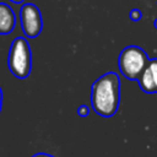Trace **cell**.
<instances>
[{
    "label": "cell",
    "instance_id": "cell-1",
    "mask_svg": "<svg viewBox=\"0 0 157 157\" xmlns=\"http://www.w3.org/2000/svg\"><path fill=\"white\" fill-rule=\"evenodd\" d=\"M90 102L93 110L104 118L113 117L120 103V78L114 71L99 76L91 86Z\"/></svg>",
    "mask_w": 157,
    "mask_h": 157
},
{
    "label": "cell",
    "instance_id": "cell-2",
    "mask_svg": "<svg viewBox=\"0 0 157 157\" xmlns=\"http://www.w3.org/2000/svg\"><path fill=\"white\" fill-rule=\"evenodd\" d=\"M7 66L10 72L20 80L29 76L32 69V53L29 43L25 37H16L10 45Z\"/></svg>",
    "mask_w": 157,
    "mask_h": 157
},
{
    "label": "cell",
    "instance_id": "cell-3",
    "mask_svg": "<svg viewBox=\"0 0 157 157\" xmlns=\"http://www.w3.org/2000/svg\"><path fill=\"white\" fill-rule=\"evenodd\" d=\"M148 60L150 59L142 48L137 45H128L119 53L118 67L125 78L137 81Z\"/></svg>",
    "mask_w": 157,
    "mask_h": 157
},
{
    "label": "cell",
    "instance_id": "cell-4",
    "mask_svg": "<svg viewBox=\"0 0 157 157\" xmlns=\"http://www.w3.org/2000/svg\"><path fill=\"white\" fill-rule=\"evenodd\" d=\"M21 29L27 38H36L42 32L43 20L39 9L31 2H26L20 9Z\"/></svg>",
    "mask_w": 157,
    "mask_h": 157
},
{
    "label": "cell",
    "instance_id": "cell-5",
    "mask_svg": "<svg viewBox=\"0 0 157 157\" xmlns=\"http://www.w3.org/2000/svg\"><path fill=\"white\" fill-rule=\"evenodd\" d=\"M139 87L145 93H157V58L150 59L137 78Z\"/></svg>",
    "mask_w": 157,
    "mask_h": 157
},
{
    "label": "cell",
    "instance_id": "cell-6",
    "mask_svg": "<svg viewBox=\"0 0 157 157\" xmlns=\"http://www.w3.org/2000/svg\"><path fill=\"white\" fill-rule=\"evenodd\" d=\"M16 26L13 10L6 2H0V34H10Z\"/></svg>",
    "mask_w": 157,
    "mask_h": 157
},
{
    "label": "cell",
    "instance_id": "cell-7",
    "mask_svg": "<svg viewBox=\"0 0 157 157\" xmlns=\"http://www.w3.org/2000/svg\"><path fill=\"white\" fill-rule=\"evenodd\" d=\"M88 114H90V108H88L86 104H81V105H78V108H77V115H78V117H81V118H86Z\"/></svg>",
    "mask_w": 157,
    "mask_h": 157
},
{
    "label": "cell",
    "instance_id": "cell-8",
    "mask_svg": "<svg viewBox=\"0 0 157 157\" xmlns=\"http://www.w3.org/2000/svg\"><path fill=\"white\" fill-rule=\"evenodd\" d=\"M129 17H130V20H132V21H139V20L142 17V12H141L139 9H132V10L129 12Z\"/></svg>",
    "mask_w": 157,
    "mask_h": 157
},
{
    "label": "cell",
    "instance_id": "cell-9",
    "mask_svg": "<svg viewBox=\"0 0 157 157\" xmlns=\"http://www.w3.org/2000/svg\"><path fill=\"white\" fill-rule=\"evenodd\" d=\"M32 157H54V156L47 152H38V153H34Z\"/></svg>",
    "mask_w": 157,
    "mask_h": 157
},
{
    "label": "cell",
    "instance_id": "cell-10",
    "mask_svg": "<svg viewBox=\"0 0 157 157\" xmlns=\"http://www.w3.org/2000/svg\"><path fill=\"white\" fill-rule=\"evenodd\" d=\"M1 107H2V90L0 87V113H1Z\"/></svg>",
    "mask_w": 157,
    "mask_h": 157
},
{
    "label": "cell",
    "instance_id": "cell-11",
    "mask_svg": "<svg viewBox=\"0 0 157 157\" xmlns=\"http://www.w3.org/2000/svg\"><path fill=\"white\" fill-rule=\"evenodd\" d=\"M10 1H12V2H15V4H21L23 0H10Z\"/></svg>",
    "mask_w": 157,
    "mask_h": 157
},
{
    "label": "cell",
    "instance_id": "cell-12",
    "mask_svg": "<svg viewBox=\"0 0 157 157\" xmlns=\"http://www.w3.org/2000/svg\"><path fill=\"white\" fill-rule=\"evenodd\" d=\"M153 25H155V27L157 28V20H155V23H153Z\"/></svg>",
    "mask_w": 157,
    "mask_h": 157
}]
</instances>
